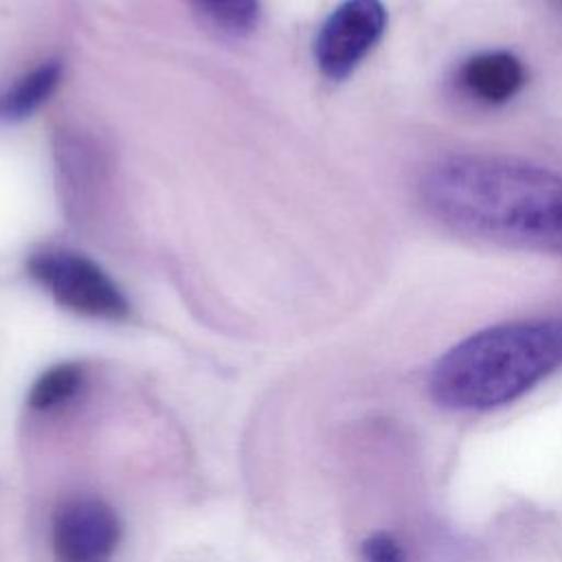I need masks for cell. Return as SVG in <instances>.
<instances>
[{
	"mask_svg": "<svg viewBox=\"0 0 562 562\" xmlns=\"http://www.w3.org/2000/svg\"><path fill=\"white\" fill-rule=\"evenodd\" d=\"M426 209L452 231L562 255V176L516 158L450 156L422 182Z\"/></svg>",
	"mask_w": 562,
	"mask_h": 562,
	"instance_id": "cell-1",
	"label": "cell"
},
{
	"mask_svg": "<svg viewBox=\"0 0 562 562\" xmlns=\"http://www.w3.org/2000/svg\"><path fill=\"white\" fill-rule=\"evenodd\" d=\"M562 367V316L494 325L439 358L432 397L461 411L507 404Z\"/></svg>",
	"mask_w": 562,
	"mask_h": 562,
	"instance_id": "cell-2",
	"label": "cell"
},
{
	"mask_svg": "<svg viewBox=\"0 0 562 562\" xmlns=\"http://www.w3.org/2000/svg\"><path fill=\"white\" fill-rule=\"evenodd\" d=\"M26 266L29 274L46 288L61 307L75 314L108 321L130 316V303L116 283L79 252L46 248L33 252Z\"/></svg>",
	"mask_w": 562,
	"mask_h": 562,
	"instance_id": "cell-3",
	"label": "cell"
},
{
	"mask_svg": "<svg viewBox=\"0 0 562 562\" xmlns=\"http://www.w3.org/2000/svg\"><path fill=\"white\" fill-rule=\"evenodd\" d=\"M121 520L110 503L92 494L61 501L50 520L55 562H112L121 544Z\"/></svg>",
	"mask_w": 562,
	"mask_h": 562,
	"instance_id": "cell-4",
	"label": "cell"
},
{
	"mask_svg": "<svg viewBox=\"0 0 562 562\" xmlns=\"http://www.w3.org/2000/svg\"><path fill=\"white\" fill-rule=\"evenodd\" d=\"M386 29V9L380 0H345L323 22L314 57L321 72L334 81L349 77L380 42Z\"/></svg>",
	"mask_w": 562,
	"mask_h": 562,
	"instance_id": "cell-5",
	"label": "cell"
},
{
	"mask_svg": "<svg viewBox=\"0 0 562 562\" xmlns=\"http://www.w3.org/2000/svg\"><path fill=\"white\" fill-rule=\"evenodd\" d=\"M459 88L479 103L501 105L527 83L525 64L507 50H487L468 57L457 72Z\"/></svg>",
	"mask_w": 562,
	"mask_h": 562,
	"instance_id": "cell-6",
	"label": "cell"
},
{
	"mask_svg": "<svg viewBox=\"0 0 562 562\" xmlns=\"http://www.w3.org/2000/svg\"><path fill=\"white\" fill-rule=\"evenodd\" d=\"M59 79H61V64L55 59L22 75L4 92H0V121L18 123L31 116L53 94Z\"/></svg>",
	"mask_w": 562,
	"mask_h": 562,
	"instance_id": "cell-7",
	"label": "cell"
},
{
	"mask_svg": "<svg viewBox=\"0 0 562 562\" xmlns=\"http://www.w3.org/2000/svg\"><path fill=\"white\" fill-rule=\"evenodd\" d=\"M86 386V369L79 362H59L46 369L29 391V406L40 413H53L70 404Z\"/></svg>",
	"mask_w": 562,
	"mask_h": 562,
	"instance_id": "cell-8",
	"label": "cell"
},
{
	"mask_svg": "<svg viewBox=\"0 0 562 562\" xmlns=\"http://www.w3.org/2000/svg\"><path fill=\"white\" fill-rule=\"evenodd\" d=\"M202 15L224 33L244 35L257 24L259 0H191Z\"/></svg>",
	"mask_w": 562,
	"mask_h": 562,
	"instance_id": "cell-9",
	"label": "cell"
},
{
	"mask_svg": "<svg viewBox=\"0 0 562 562\" xmlns=\"http://www.w3.org/2000/svg\"><path fill=\"white\" fill-rule=\"evenodd\" d=\"M364 562H404L402 547L389 533H373L362 542Z\"/></svg>",
	"mask_w": 562,
	"mask_h": 562,
	"instance_id": "cell-10",
	"label": "cell"
}]
</instances>
